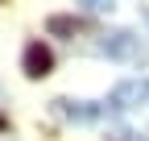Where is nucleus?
Wrapping results in <instances>:
<instances>
[{
  "instance_id": "39448f33",
  "label": "nucleus",
  "mask_w": 149,
  "mask_h": 141,
  "mask_svg": "<svg viewBox=\"0 0 149 141\" xmlns=\"http://www.w3.org/2000/svg\"><path fill=\"white\" fill-rule=\"evenodd\" d=\"M83 25L74 21V17H50V33H62V38H74Z\"/></svg>"
},
{
  "instance_id": "f257e3e1",
  "label": "nucleus",
  "mask_w": 149,
  "mask_h": 141,
  "mask_svg": "<svg viewBox=\"0 0 149 141\" xmlns=\"http://www.w3.org/2000/svg\"><path fill=\"white\" fill-rule=\"evenodd\" d=\"M100 54H108V58H120V62H133V58H141L145 54V46H141V38L133 29H116V33H104V42L95 46Z\"/></svg>"
},
{
  "instance_id": "7ed1b4c3",
  "label": "nucleus",
  "mask_w": 149,
  "mask_h": 141,
  "mask_svg": "<svg viewBox=\"0 0 149 141\" xmlns=\"http://www.w3.org/2000/svg\"><path fill=\"white\" fill-rule=\"evenodd\" d=\"M21 66H25V75H29V79H46L50 70H54V54H50V46L29 42V46H25V54H21Z\"/></svg>"
},
{
  "instance_id": "f03ea898",
  "label": "nucleus",
  "mask_w": 149,
  "mask_h": 141,
  "mask_svg": "<svg viewBox=\"0 0 149 141\" xmlns=\"http://www.w3.org/2000/svg\"><path fill=\"white\" fill-rule=\"evenodd\" d=\"M141 104H149V79H124V83L112 87V96H108V108H116V112L141 108Z\"/></svg>"
},
{
  "instance_id": "20e7f679",
  "label": "nucleus",
  "mask_w": 149,
  "mask_h": 141,
  "mask_svg": "<svg viewBox=\"0 0 149 141\" xmlns=\"http://www.w3.org/2000/svg\"><path fill=\"white\" fill-rule=\"evenodd\" d=\"M54 112L62 120H95L100 116L95 104H79V100H54Z\"/></svg>"
},
{
  "instance_id": "423d86ee",
  "label": "nucleus",
  "mask_w": 149,
  "mask_h": 141,
  "mask_svg": "<svg viewBox=\"0 0 149 141\" xmlns=\"http://www.w3.org/2000/svg\"><path fill=\"white\" fill-rule=\"evenodd\" d=\"M74 4H83L87 13H108V8H116V0H74Z\"/></svg>"
}]
</instances>
